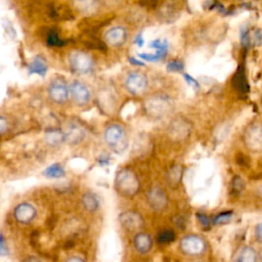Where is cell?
I'll return each instance as SVG.
<instances>
[{"instance_id":"obj_26","label":"cell","mask_w":262,"mask_h":262,"mask_svg":"<svg viewBox=\"0 0 262 262\" xmlns=\"http://www.w3.org/2000/svg\"><path fill=\"white\" fill-rule=\"evenodd\" d=\"M47 44L49 46H63L65 44V41L60 38V35L57 31L50 30L47 34Z\"/></svg>"},{"instance_id":"obj_31","label":"cell","mask_w":262,"mask_h":262,"mask_svg":"<svg viewBox=\"0 0 262 262\" xmlns=\"http://www.w3.org/2000/svg\"><path fill=\"white\" fill-rule=\"evenodd\" d=\"M237 163L242 167H249L250 166V160L246 157V155L240 153L237 155Z\"/></svg>"},{"instance_id":"obj_22","label":"cell","mask_w":262,"mask_h":262,"mask_svg":"<svg viewBox=\"0 0 262 262\" xmlns=\"http://www.w3.org/2000/svg\"><path fill=\"white\" fill-rule=\"evenodd\" d=\"M43 176L47 177V178H54V179H58V178H62L66 175L65 169L63 168L62 165H60L59 163H54L50 166H48L46 169L43 170L42 172Z\"/></svg>"},{"instance_id":"obj_28","label":"cell","mask_w":262,"mask_h":262,"mask_svg":"<svg viewBox=\"0 0 262 262\" xmlns=\"http://www.w3.org/2000/svg\"><path fill=\"white\" fill-rule=\"evenodd\" d=\"M245 188V183L240 176H234L231 182V190L234 194H240V192Z\"/></svg>"},{"instance_id":"obj_18","label":"cell","mask_w":262,"mask_h":262,"mask_svg":"<svg viewBox=\"0 0 262 262\" xmlns=\"http://www.w3.org/2000/svg\"><path fill=\"white\" fill-rule=\"evenodd\" d=\"M48 71V66L46 61L42 57H34L28 65L29 74H37L39 76L45 77Z\"/></svg>"},{"instance_id":"obj_30","label":"cell","mask_w":262,"mask_h":262,"mask_svg":"<svg viewBox=\"0 0 262 262\" xmlns=\"http://www.w3.org/2000/svg\"><path fill=\"white\" fill-rule=\"evenodd\" d=\"M197 218H198V220L200 222L201 225H202L205 229H207V228H209V227H210V225H211V222H210V219H209L208 216H206L205 214H202V213H198V214H197Z\"/></svg>"},{"instance_id":"obj_16","label":"cell","mask_w":262,"mask_h":262,"mask_svg":"<svg viewBox=\"0 0 262 262\" xmlns=\"http://www.w3.org/2000/svg\"><path fill=\"white\" fill-rule=\"evenodd\" d=\"M66 142L71 145H77L83 141L85 136V131L80 125L76 123H70L65 130Z\"/></svg>"},{"instance_id":"obj_11","label":"cell","mask_w":262,"mask_h":262,"mask_svg":"<svg viewBox=\"0 0 262 262\" xmlns=\"http://www.w3.org/2000/svg\"><path fill=\"white\" fill-rule=\"evenodd\" d=\"M121 225L129 231L139 230L144 226V218L136 211H125L119 215Z\"/></svg>"},{"instance_id":"obj_19","label":"cell","mask_w":262,"mask_h":262,"mask_svg":"<svg viewBox=\"0 0 262 262\" xmlns=\"http://www.w3.org/2000/svg\"><path fill=\"white\" fill-rule=\"evenodd\" d=\"M81 203H82V206H83V208L86 211L91 212V213L98 211L101 206L99 197L95 194H93L92 191H86L85 194L82 195Z\"/></svg>"},{"instance_id":"obj_6","label":"cell","mask_w":262,"mask_h":262,"mask_svg":"<svg viewBox=\"0 0 262 262\" xmlns=\"http://www.w3.org/2000/svg\"><path fill=\"white\" fill-rule=\"evenodd\" d=\"M69 64L75 73L85 75L93 70V60L88 53L74 50L69 54Z\"/></svg>"},{"instance_id":"obj_38","label":"cell","mask_w":262,"mask_h":262,"mask_svg":"<svg viewBox=\"0 0 262 262\" xmlns=\"http://www.w3.org/2000/svg\"><path fill=\"white\" fill-rule=\"evenodd\" d=\"M135 43L139 44V46H143L144 39H143V35L142 34H140L139 36H137V38L135 39Z\"/></svg>"},{"instance_id":"obj_21","label":"cell","mask_w":262,"mask_h":262,"mask_svg":"<svg viewBox=\"0 0 262 262\" xmlns=\"http://www.w3.org/2000/svg\"><path fill=\"white\" fill-rule=\"evenodd\" d=\"M232 81H233V86H234V88L237 89V91L247 92L248 89H249V87H248L247 79H246L243 68H241V67L239 68V70L237 71L236 75H234Z\"/></svg>"},{"instance_id":"obj_10","label":"cell","mask_w":262,"mask_h":262,"mask_svg":"<svg viewBox=\"0 0 262 262\" xmlns=\"http://www.w3.org/2000/svg\"><path fill=\"white\" fill-rule=\"evenodd\" d=\"M147 201L151 209L162 211L168 205V196L166 191L159 187H150L147 192Z\"/></svg>"},{"instance_id":"obj_12","label":"cell","mask_w":262,"mask_h":262,"mask_svg":"<svg viewBox=\"0 0 262 262\" xmlns=\"http://www.w3.org/2000/svg\"><path fill=\"white\" fill-rule=\"evenodd\" d=\"M168 133L175 141H184L190 133L189 123L183 118H176L170 123Z\"/></svg>"},{"instance_id":"obj_27","label":"cell","mask_w":262,"mask_h":262,"mask_svg":"<svg viewBox=\"0 0 262 262\" xmlns=\"http://www.w3.org/2000/svg\"><path fill=\"white\" fill-rule=\"evenodd\" d=\"M232 218V212H223V213H219L217 216L214 217V219L212 220V224L215 225H225L227 223L230 222V219Z\"/></svg>"},{"instance_id":"obj_1","label":"cell","mask_w":262,"mask_h":262,"mask_svg":"<svg viewBox=\"0 0 262 262\" xmlns=\"http://www.w3.org/2000/svg\"><path fill=\"white\" fill-rule=\"evenodd\" d=\"M146 114L154 119L167 117L173 111V102L167 95L153 94L150 95L143 104Z\"/></svg>"},{"instance_id":"obj_33","label":"cell","mask_w":262,"mask_h":262,"mask_svg":"<svg viewBox=\"0 0 262 262\" xmlns=\"http://www.w3.org/2000/svg\"><path fill=\"white\" fill-rule=\"evenodd\" d=\"M254 236H255V240L256 242L262 244V223L258 224L255 227V231H254Z\"/></svg>"},{"instance_id":"obj_39","label":"cell","mask_w":262,"mask_h":262,"mask_svg":"<svg viewBox=\"0 0 262 262\" xmlns=\"http://www.w3.org/2000/svg\"><path fill=\"white\" fill-rule=\"evenodd\" d=\"M25 262H42V261H41L38 257L30 256V257H28V258H27V259L25 260Z\"/></svg>"},{"instance_id":"obj_15","label":"cell","mask_w":262,"mask_h":262,"mask_svg":"<svg viewBox=\"0 0 262 262\" xmlns=\"http://www.w3.org/2000/svg\"><path fill=\"white\" fill-rule=\"evenodd\" d=\"M133 246L139 253L147 254L153 248V239L147 232H137L133 238Z\"/></svg>"},{"instance_id":"obj_23","label":"cell","mask_w":262,"mask_h":262,"mask_svg":"<svg viewBox=\"0 0 262 262\" xmlns=\"http://www.w3.org/2000/svg\"><path fill=\"white\" fill-rule=\"evenodd\" d=\"M183 176V168L181 165H174L167 173V182L170 186H176L181 182Z\"/></svg>"},{"instance_id":"obj_7","label":"cell","mask_w":262,"mask_h":262,"mask_svg":"<svg viewBox=\"0 0 262 262\" xmlns=\"http://www.w3.org/2000/svg\"><path fill=\"white\" fill-rule=\"evenodd\" d=\"M49 99L56 104L62 105L65 104L70 95V89L67 85L66 81L63 78H54L51 80V82L47 88Z\"/></svg>"},{"instance_id":"obj_13","label":"cell","mask_w":262,"mask_h":262,"mask_svg":"<svg viewBox=\"0 0 262 262\" xmlns=\"http://www.w3.org/2000/svg\"><path fill=\"white\" fill-rule=\"evenodd\" d=\"M128 34L127 30L122 26H115L109 29L105 33V41L106 43L113 47H120L125 44Z\"/></svg>"},{"instance_id":"obj_17","label":"cell","mask_w":262,"mask_h":262,"mask_svg":"<svg viewBox=\"0 0 262 262\" xmlns=\"http://www.w3.org/2000/svg\"><path fill=\"white\" fill-rule=\"evenodd\" d=\"M44 141L50 147H59L66 142L65 131L58 128H50L45 131Z\"/></svg>"},{"instance_id":"obj_14","label":"cell","mask_w":262,"mask_h":262,"mask_svg":"<svg viewBox=\"0 0 262 262\" xmlns=\"http://www.w3.org/2000/svg\"><path fill=\"white\" fill-rule=\"evenodd\" d=\"M37 215V210L35 207L29 203H21L19 204L15 211H13V216L19 224L28 225L32 223Z\"/></svg>"},{"instance_id":"obj_3","label":"cell","mask_w":262,"mask_h":262,"mask_svg":"<svg viewBox=\"0 0 262 262\" xmlns=\"http://www.w3.org/2000/svg\"><path fill=\"white\" fill-rule=\"evenodd\" d=\"M104 140L107 146L116 154H122L128 148V135L119 124H112L106 128Z\"/></svg>"},{"instance_id":"obj_4","label":"cell","mask_w":262,"mask_h":262,"mask_svg":"<svg viewBox=\"0 0 262 262\" xmlns=\"http://www.w3.org/2000/svg\"><path fill=\"white\" fill-rule=\"evenodd\" d=\"M179 249L187 256L197 257L206 252L207 243L198 234H187L179 242Z\"/></svg>"},{"instance_id":"obj_5","label":"cell","mask_w":262,"mask_h":262,"mask_svg":"<svg viewBox=\"0 0 262 262\" xmlns=\"http://www.w3.org/2000/svg\"><path fill=\"white\" fill-rule=\"evenodd\" d=\"M245 147L252 153L262 151V123L256 122L248 126L243 134Z\"/></svg>"},{"instance_id":"obj_25","label":"cell","mask_w":262,"mask_h":262,"mask_svg":"<svg viewBox=\"0 0 262 262\" xmlns=\"http://www.w3.org/2000/svg\"><path fill=\"white\" fill-rule=\"evenodd\" d=\"M176 239V234L172 229H165L159 232L157 242L161 245H167L172 243Z\"/></svg>"},{"instance_id":"obj_2","label":"cell","mask_w":262,"mask_h":262,"mask_svg":"<svg viewBox=\"0 0 262 262\" xmlns=\"http://www.w3.org/2000/svg\"><path fill=\"white\" fill-rule=\"evenodd\" d=\"M115 188L123 197H133L140 190L141 184L136 174L128 168L119 170L115 177Z\"/></svg>"},{"instance_id":"obj_41","label":"cell","mask_w":262,"mask_h":262,"mask_svg":"<svg viewBox=\"0 0 262 262\" xmlns=\"http://www.w3.org/2000/svg\"><path fill=\"white\" fill-rule=\"evenodd\" d=\"M196 262H202V261H196Z\"/></svg>"},{"instance_id":"obj_32","label":"cell","mask_w":262,"mask_h":262,"mask_svg":"<svg viewBox=\"0 0 262 262\" xmlns=\"http://www.w3.org/2000/svg\"><path fill=\"white\" fill-rule=\"evenodd\" d=\"M7 254H8V247H6L4 236L1 234V239H0V255L5 256Z\"/></svg>"},{"instance_id":"obj_37","label":"cell","mask_w":262,"mask_h":262,"mask_svg":"<svg viewBox=\"0 0 262 262\" xmlns=\"http://www.w3.org/2000/svg\"><path fill=\"white\" fill-rule=\"evenodd\" d=\"M129 62H130L132 65H134V66H141V67L145 66V64H144L143 62H141V61H139V60H136L135 58H132V57L129 59Z\"/></svg>"},{"instance_id":"obj_8","label":"cell","mask_w":262,"mask_h":262,"mask_svg":"<svg viewBox=\"0 0 262 262\" xmlns=\"http://www.w3.org/2000/svg\"><path fill=\"white\" fill-rule=\"evenodd\" d=\"M149 81L147 76L140 72L133 71L130 72L125 79V87L129 93L132 95H142L147 90Z\"/></svg>"},{"instance_id":"obj_35","label":"cell","mask_w":262,"mask_h":262,"mask_svg":"<svg viewBox=\"0 0 262 262\" xmlns=\"http://www.w3.org/2000/svg\"><path fill=\"white\" fill-rule=\"evenodd\" d=\"M185 78H186V80L187 81V83H188L189 85L194 86L195 88H198V87H199L198 82H197L194 78H192L191 76H189V75H187V74H185Z\"/></svg>"},{"instance_id":"obj_34","label":"cell","mask_w":262,"mask_h":262,"mask_svg":"<svg viewBox=\"0 0 262 262\" xmlns=\"http://www.w3.org/2000/svg\"><path fill=\"white\" fill-rule=\"evenodd\" d=\"M7 127H8L7 120L3 116H1L0 117V132H1V134L5 133Z\"/></svg>"},{"instance_id":"obj_9","label":"cell","mask_w":262,"mask_h":262,"mask_svg":"<svg viewBox=\"0 0 262 262\" xmlns=\"http://www.w3.org/2000/svg\"><path fill=\"white\" fill-rule=\"evenodd\" d=\"M69 89H70V96L75 105L83 107L89 103L91 93L89 88L84 83L75 80L69 85Z\"/></svg>"},{"instance_id":"obj_36","label":"cell","mask_w":262,"mask_h":262,"mask_svg":"<svg viewBox=\"0 0 262 262\" xmlns=\"http://www.w3.org/2000/svg\"><path fill=\"white\" fill-rule=\"evenodd\" d=\"M65 262H85V261L78 256H72L69 257Z\"/></svg>"},{"instance_id":"obj_29","label":"cell","mask_w":262,"mask_h":262,"mask_svg":"<svg viewBox=\"0 0 262 262\" xmlns=\"http://www.w3.org/2000/svg\"><path fill=\"white\" fill-rule=\"evenodd\" d=\"M167 70L169 72H182L184 70V66L181 62H177V61L170 62L167 65Z\"/></svg>"},{"instance_id":"obj_20","label":"cell","mask_w":262,"mask_h":262,"mask_svg":"<svg viewBox=\"0 0 262 262\" xmlns=\"http://www.w3.org/2000/svg\"><path fill=\"white\" fill-rule=\"evenodd\" d=\"M259 261V253L252 246H244L239 251L236 262H258Z\"/></svg>"},{"instance_id":"obj_40","label":"cell","mask_w":262,"mask_h":262,"mask_svg":"<svg viewBox=\"0 0 262 262\" xmlns=\"http://www.w3.org/2000/svg\"><path fill=\"white\" fill-rule=\"evenodd\" d=\"M259 262H262V249L259 251Z\"/></svg>"},{"instance_id":"obj_24","label":"cell","mask_w":262,"mask_h":262,"mask_svg":"<svg viewBox=\"0 0 262 262\" xmlns=\"http://www.w3.org/2000/svg\"><path fill=\"white\" fill-rule=\"evenodd\" d=\"M168 46H169V45H168L167 40L156 39V40H153V41H151V42L150 43V47L155 48V49H156V53L159 54V56H160L162 59L167 54Z\"/></svg>"}]
</instances>
